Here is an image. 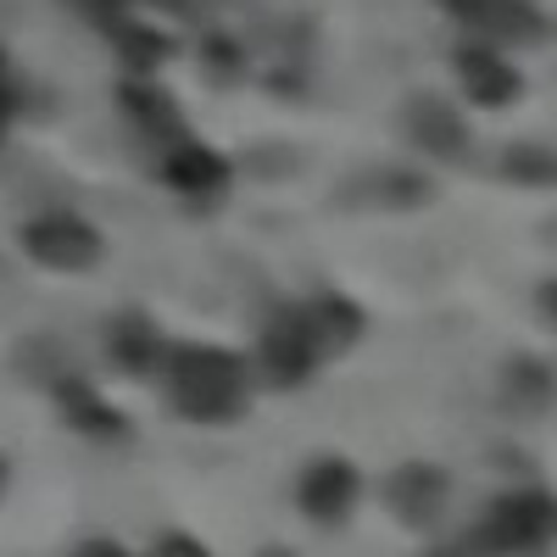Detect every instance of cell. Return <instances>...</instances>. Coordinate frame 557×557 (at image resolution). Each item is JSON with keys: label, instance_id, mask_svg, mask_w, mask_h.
Returning a JSON list of instances; mask_svg holds the SVG:
<instances>
[{"label": "cell", "instance_id": "6da1fadb", "mask_svg": "<svg viewBox=\"0 0 557 557\" xmlns=\"http://www.w3.org/2000/svg\"><path fill=\"white\" fill-rule=\"evenodd\" d=\"M162 385H168V401H173L178 418L207 424V430H223V424H240V418L251 412L257 374H251L246 357L190 341V346H168Z\"/></svg>", "mask_w": 557, "mask_h": 557}, {"label": "cell", "instance_id": "7a4b0ae2", "mask_svg": "<svg viewBox=\"0 0 557 557\" xmlns=\"http://www.w3.org/2000/svg\"><path fill=\"white\" fill-rule=\"evenodd\" d=\"M480 552H546L557 546V491L546 485H513L485 502L474 530L462 535Z\"/></svg>", "mask_w": 557, "mask_h": 557}, {"label": "cell", "instance_id": "3957f363", "mask_svg": "<svg viewBox=\"0 0 557 557\" xmlns=\"http://www.w3.org/2000/svg\"><path fill=\"white\" fill-rule=\"evenodd\" d=\"M251 362V374L257 385H273V391H301L318 368H323V351L307 330V318H301V301H278L262 312L257 323V351L246 357Z\"/></svg>", "mask_w": 557, "mask_h": 557}, {"label": "cell", "instance_id": "277c9868", "mask_svg": "<svg viewBox=\"0 0 557 557\" xmlns=\"http://www.w3.org/2000/svg\"><path fill=\"white\" fill-rule=\"evenodd\" d=\"M441 12L480 45L496 51H530L552 39V12L541 0H441Z\"/></svg>", "mask_w": 557, "mask_h": 557}, {"label": "cell", "instance_id": "5b68a950", "mask_svg": "<svg viewBox=\"0 0 557 557\" xmlns=\"http://www.w3.org/2000/svg\"><path fill=\"white\" fill-rule=\"evenodd\" d=\"M451 496H457L451 474L441 469V462H430V457L396 462V469L385 474V485H380L385 513H391L401 530H412V535H435V530L451 519Z\"/></svg>", "mask_w": 557, "mask_h": 557}, {"label": "cell", "instance_id": "8992f818", "mask_svg": "<svg viewBox=\"0 0 557 557\" xmlns=\"http://www.w3.org/2000/svg\"><path fill=\"white\" fill-rule=\"evenodd\" d=\"M401 139L418 151V157H430L441 168H457V162H469L474 151V128L469 117H462V107L451 96H441V89H418V96L401 101Z\"/></svg>", "mask_w": 557, "mask_h": 557}, {"label": "cell", "instance_id": "52a82bcc", "mask_svg": "<svg viewBox=\"0 0 557 557\" xmlns=\"http://www.w3.org/2000/svg\"><path fill=\"white\" fill-rule=\"evenodd\" d=\"M362 502V469L346 457V451H318L301 462L296 474V507L301 519L318 524V530H341Z\"/></svg>", "mask_w": 557, "mask_h": 557}, {"label": "cell", "instance_id": "ba28073f", "mask_svg": "<svg viewBox=\"0 0 557 557\" xmlns=\"http://www.w3.org/2000/svg\"><path fill=\"white\" fill-rule=\"evenodd\" d=\"M335 201L346 212H418L435 201V178L424 168H407V162H380V168H362L351 173Z\"/></svg>", "mask_w": 557, "mask_h": 557}, {"label": "cell", "instance_id": "9c48e42d", "mask_svg": "<svg viewBox=\"0 0 557 557\" xmlns=\"http://www.w3.org/2000/svg\"><path fill=\"white\" fill-rule=\"evenodd\" d=\"M23 251L51 273H89L101 262V228H89L78 212H39L23 228Z\"/></svg>", "mask_w": 557, "mask_h": 557}, {"label": "cell", "instance_id": "30bf717a", "mask_svg": "<svg viewBox=\"0 0 557 557\" xmlns=\"http://www.w3.org/2000/svg\"><path fill=\"white\" fill-rule=\"evenodd\" d=\"M451 73H457V96L480 107V112H507L519 96H524V73L507 62V51H496V45H457L451 51Z\"/></svg>", "mask_w": 557, "mask_h": 557}, {"label": "cell", "instance_id": "8fae6325", "mask_svg": "<svg viewBox=\"0 0 557 557\" xmlns=\"http://www.w3.org/2000/svg\"><path fill=\"white\" fill-rule=\"evenodd\" d=\"M496 401L507 418H546L557 412V368L535 351H519V357H507L496 368Z\"/></svg>", "mask_w": 557, "mask_h": 557}, {"label": "cell", "instance_id": "7c38bea8", "mask_svg": "<svg viewBox=\"0 0 557 557\" xmlns=\"http://www.w3.org/2000/svg\"><path fill=\"white\" fill-rule=\"evenodd\" d=\"M301 318H307V330H312L323 362L346 357V351L362 346V335H368V312H362L346 290H318V296H307V301H301Z\"/></svg>", "mask_w": 557, "mask_h": 557}, {"label": "cell", "instance_id": "4fadbf2b", "mask_svg": "<svg viewBox=\"0 0 557 557\" xmlns=\"http://www.w3.org/2000/svg\"><path fill=\"white\" fill-rule=\"evenodd\" d=\"M162 178L173 184L178 196L190 201H212L228 190V157H218L212 146H201V139H173V146L162 151Z\"/></svg>", "mask_w": 557, "mask_h": 557}, {"label": "cell", "instance_id": "5bb4252c", "mask_svg": "<svg viewBox=\"0 0 557 557\" xmlns=\"http://www.w3.org/2000/svg\"><path fill=\"white\" fill-rule=\"evenodd\" d=\"M107 351L123 374H162V357H168V335L146 312H117L112 330H107Z\"/></svg>", "mask_w": 557, "mask_h": 557}, {"label": "cell", "instance_id": "9a60e30c", "mask_svg": "<svg viewBox=\"0 0 557 557\" xmlns=\"http://www.w3.org/2000/svg\"><path fill=\"white\" fill-rule=\"evenodd\" d=\"M117 101L128 112V123L146 134V139H162V146H173V139H184V123H178V107L168 89H157L146 73H134L123 89H117Z\"/></svg>", "mask_w": 557, "mask_h": 557}, {"label": "cell", "instance_id": "2e32d148", "mask_svg": "<svg viewBox=\"0 0 557 557\" xmlns=\"http://www.w3.org/2000/svg\"><path fill=\"white\" fill-rule=\"evenodd\" d=\"M57 401H62V412L73 418V430H84V435H107V441H117L123 435V412L96 391V385H84V380H57Z\"/></svg>", "mask_w": 557, "mask_h": 557}, {"label": "cell", "instance_id": "e0dca14e", "mask_svg": "<svg viewBox=\"0 0 557 557\" xmlns=\"http://www.w3.org/2000/svg\"><path fill=\"white\" fill-rule=\"evenodd\" d=\"M496 178L519 184V190H557V146L541 139H519L496 157Z\"/></svg>", "mask_w": 557, "mask_h": 557}, {"label": "cell", "instance_id": "ac0fdd59", "mask_svg": "<svg viewBox=\"0 0 557 557\" xmlns=\"http://www.w3.org/2000/svg\"><path fill=\"white\" fill-rule=\"evenodd\" d=\"M541 318L557 330V278H546V285H541Z\"/></svg>", "mask_w": 557, "mask_h": 557}, {"label": "cell", "instance_id": "d6986e66", "mask_svg": "<svg viewBox=\"0 0 557 557\" xmlns=\"http://www.w3.org/2000/svg\"><path fill=\"white\" fill-rule=\"evenodd\" d=\"M162 552H201L196 535H162Z\"/></svg>", "mask_w": 557, "mask_h": 557}, {"label": "cell", "instance_id": "ffe728a7", "mask_svg": "<svg viewBox=\"0 0 557 557\" xmlns=\"http://www.w3.org/2000/svg\"><path fill=\"white\" fill-rule=\"evenodd\" d=\"M7 117H12V89H7V73H0V128H7Z\"/></svg>", "mask_w": 557, "mask_h": 557}, {"label": "cell", "instance_id": "44dd1931", "mask_svg": "<svg viewBox=\"0 0 557 557\" xmlns=\"http://www.w3.org/2000/svg\"><path fill=\"white\" fill-rule=\"evenodd\" d=\"M0 491H7V457H0Z\"/></svg>", "mask_w": 557, "mask_h": 557}]
</instances>
